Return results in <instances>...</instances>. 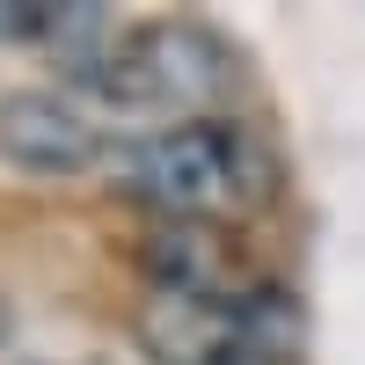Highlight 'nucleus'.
Masks as SVG:
<instances>
[{
	"mask_svg": "<svg viewBox=\"0 0 365 365\" xmlns=\"http://www.w3.org/2000/svg\"><path fill=\"white\" fill-rule=\"evenodd\" d=\"M234 81H241V66L220 29L197 15H168V22H139L117 37L96 96L117 103L125 117H146L154 132H168V125H205L234 96Z\"/></svg>",
	"mask_w": 365,
	"mask_h": 365,
	"instance_id": "f257e3e1",
	"label": "nucleus"
},
{
	"mask_svg": "<svg viewBox=\"0 0 365 365\" xmlns=\"http://www.w3.org/2000/svg\"><path fill=\"white\" fill-rule=\"evenodd\" d=\"M117 175L139 205H154L161 220H227V212L256 205L263 197V154L256 139L227 125V117H205V125H168V132H146L117 154Z\"/></svg>",
	"mask_w": 365,
	"mask_h": 365,
	"instance_id": "f03ea898",
	"label": "nucleus"
},
{
	"mask_svg": "<svg viewBox=\"0 0 365 365\" xmlns=\"http://www.w3.org/2000/svg\"><path fill=\"white\" fill-rule=\"evenodd\" d=\"M139 344L154 365H249V292H161L139 299Z\"/></svg>",
	"mask_w": 365,
	"mask_h": 365,
	"instance_id": "7ed1b4c3",
	"label": "nucleus"
},
{
	"mask_svg": "<svg viewBox=\"0 0 365 365\" xmlns=\"http://www.w3.org/2000/svg\"><path fill=\"white\" fill-rule=\"evenodd\" d=\"M0 161L37 182H73L88 168H103V125L73 96L15 88V96H0Z\"/></svg>",
	"mask_w": 365,
	"mask_h": 365,
	"instance_id": "20e7f679",
	"label": "nucleus"
},
{
	"mask_svg": "<svg viewBox=\"0 0 365 365\" xmlns=\"http://www.w3.org/2000/svg\"><path fill=\"white\" fill-rule=\"evenodd\" d=\"M139 263H146V285L161 292H234L227 241L190 220H154V234L139 241Z\"/></svg>",
	"mask_w": 365,
	"mask_h": 365,
	"instance_id": "39448f33",
	"label": "nucleus"
},
{
	"mask_svg": "<svg viewBox=\"0 0 365 365\" xmlns=\"http://www.w3.org/2000/svg\"><path fill=\"white\" fill-rule=\"evenodd\" d=\"M58 0H0V44H44Z\"/></svg>",
	"mask_w": 365,
	"mask_h": 365,
	"instance_id": "423d86ee",
	"label": "nucleus"
},
{
	"mask_svg": "<svg viewBox=\"0 0 365 365\" xmlns=\"http://www.w3.org/2000/svg\"><path fill=\"white\" fill-rule=\"evenodd\" d=\"M29 365H103V358H29Z\"/></svg>",
	"mask_w": 365,
	"mask_h": 365,
	"instance_id": "0eeeda50",
	"label": "nucleus"
},
{
	"mask_svg": "<svg viewBox=\"0 0 365 365\" xmlns=\"http://www.w3.org/2000/svg\"><path fill=\"white\" fill-rule=\"evenodd\" d=\"M249 365H263V358H249Z\"/></svg>",
	"mask_w": 365,
	"mask_h": 365,
	"instance_id": "6e6552de",
	"label": "nucleus"
}]
</instances>
